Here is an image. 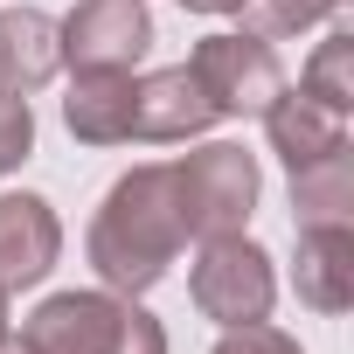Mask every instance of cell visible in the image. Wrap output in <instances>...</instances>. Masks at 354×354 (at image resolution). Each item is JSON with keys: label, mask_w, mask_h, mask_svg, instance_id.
<instances>
[{"label": "cell", "mask_w": 354, "mask_h": 354, "mask_svg": "<svg viewBox=\"0 0 354 354\" xmlns=\"http://www.w3.org/2000/svg\"><path fill=\"white\" fill-rule=\"evenodd\" d=\"M188 230H181V202H174V167L167 160H146L132 174L104 188L91 230H84V257L97 271L104 292H125V299H146L174 257H181Z\"/></svg>", "instance_id": "6da1fadb"}, {"label": "cell", "mask_w": 354, "mask_h": 354, "mask_svg": "<svg viewBox=\"0 0 354 354\" xmlns=\"http://www.w3.org/2000/svg\"><path fill=\"white\" fill-rule=\"evenodd\" d=\"M21 340L35 354H167V326L139 299L104 292V285H91V292H49L28 313Z\"/></svg>", "instance_id": "7a4b0ae2"}, {"label": "cell", "mask_w": 354, "mask_h": 354, "mask_svg": "<svg viewBox=\"0 0 354 354\" xmlns=\"http://www.w3.org/2000/svg\"><path fill=\"white\" fill-rule=\"evenodd\" d=\"M174 167V202H181V230L195 243L209 236H236L257 209V153H243L236 139H209L181 160H167Z\"/></svg>", "instance_id": "3957f363"}, {"label": "cell", "mask_w": 354, "mask_h": 354, "mask_svg": "<svg viewBox=\"0 0 354 354\" xmlns=\"http://www.w3.org/2000/svg\"><path fill=\"white\" fill-rule=\"evenodd\" d=\"M188 299L202 319L216 326H250V319H271L278 306V271H271V250L250 243L243 230L236 236H209L188 264Z\"/></svg>", "instance_id": "277c9868"}, {"label": "cell", "mask_w": 354, "mask_h": 354, "mask_svg": "<svg viewBox=\"0 0 354 354\" xmlns=\"http://www.w3.org/2000/svg\"><path fill=\"white\" fill-rule=\"evenodd\" d=\"M188 70L202 77L216 118H264V104L285 91L278 49H271L264 35H250V28H243V35H202L195 56H188Z\"/></svg>", "instance_id": "5b68a950"}, {"label": "cell", "mask_w": 354, "mask_h": 354, "mask_svg": "<svg viewBox=\"0 0 354 354\" xmlns=\"http://www.w3.org/2000/svg\"><path fill=\"white\" fill-rule=\"evenodd\" d=\"M56 28H63V63L70 70H139L146 49H153L146 0H77Z\"/></svg>", "instance_id": "8992f818"}, {"label": "cell", "mask_w": 354, "mask_h": 354, "mask_svg": "<svg viewBox=\"0 0 354 354\" xmlns=\"http://www.w3.org/2000/svg\"><path fill=\"white\" fill-rule=\"evenodd\" d=\"M209 125H216V104H209V91H202V77L188 63L132 77V139L174 146V139H202Z\"/></svg>", "instance_id": "52a82bcc"}, {"label": "cell", "mask_w": 354, "mask_h": 354, "mask_svg": "<svg viewBox=\"0 0 354 354\" xmlns=\"http://www.w3.org/2000/svg\"><path fill=\"white\" fill-rule=\"evenodd\" d=\"M63 257V216L49 195H0V292H28Z\"/></svg>", "instance_id": "ba28073f"}, {"label": "cell", "mask_w": 354, "mask_h": 354, "mask_svg": "<svg viewBox=\"0 0 354 354\" xmlns=\"http://www.w3.org/2000/svg\"><path fill=\"white\" fill-rule=\"evenodd\" d=\"M264 139H271V153H278L285 174H292V167H306V160L347 146V111H333V104H319L313 91H292V84H285V91L264 104Z\"/></svg>", "instance_id": "9c48e42d"}, {"label": "cell", "mask_w": 354, "mask_h": 354, "mask_svg": "<svg viewBox=\"0 0 354 354\" xmlns=\"http://www.w3.org/2000/svg\"><path fill=\"white\" fill-rule=\"evenodd\" d=\"M292 292L313 313H347L354 306V230H299V257H292Z\"/></svg>", "instance_id": "30bf717a"}, {"label": "cell", "mask_w": 354, "mask_h": 354, "mask_svg": "<svg viewBox=\"0 0 354 354\" xmlns=\"http://www.w3.org/2000/svg\"><path fill=\"white\" fill-rule=\"evenodd\" d=\"M63 125L77 146H125L132 139V70H77L63 97Z\"/></svg>", "instance_id": "8fae6325"}, {"label": "cell", "mask_w": 354, "mask_h": 354, "mask_svg": "<svg viewBox=\"0 0 354 354\" xmlns=\"http://www.w3.org/2000/svg\"><path fill=\"white\" fill-rule=\"evenodd\" d=\"M63 70V28L42 8H0V84L8 91H42Z\"/></svg>", "instance_id": "7c38bea8"}, {"label": "cell", "mask_w": 354, "mask_h": 354, "mask_svg": "<svg viewBox=\"0 0 354 354\" xmlns=\"http://www.w3.org/2000/svg\"><path fill=\"white\" fill-rule=\"evenodd\" d=\"M292 223L299 230H354V146H333L292 167Z\"/></svg>", "instance_id": "4fadbf2b"}, {"label": "cell", "mask_w": 354, "mask_h": 354, "mask_svg": "<svg viewBox=\"0 0 354 354\" xmlns=\"http://www.w3.org/2000/svg\"><path fill=\"white\" fill-rule=\"evenodd\" d=\"M299 91H313L319 104H333V111H347L354 104V35L347 28H326V42L306 56V70H299Z\"/></svg>", "instance_id": "5bb4252c"}, {"label": "cell", "mask_w": 354, "mask_h": 354, "mask_svg": "<svg viewBox=\"0 0 354 354\" xmlns=\"http://www.w3.org/2000/svg\"><path fill=\"white\" fill-rule=\"evenodd\" d=\"M236 15H243V28L264 35V42H299L306 28H319V21L340 15V0H243Z\"/></svg>", "instance_id": "9a60e30c"}, {"label": "cell", "mask_w": 354, "mask_h": 354, "mask_svg": "<svg viewBox=\"0 0 354 354\" xmlns=\"http://www.w3.org/2000/svg\"><path fill=\"white\" fill-rule=\"evenodd\" d=\"M28 153H35V111H28L21 91L0 84V181H8V174H21Z\"/></svg>", "instance_id": "2e32d148"}, {"label": "cell", "mask_w": 354, "mask_h": 354, "mask_svg": "<svg viewBox=\"0 0 354 354\" xmlns=\"http://www.w3.org/2000/svg\"><path fill=\"white\" fill-rule=\"evenodd\" d=\"M209 354H306L285 326H271V319H250V326H223V340L209 347Z\"/></svg>", "instance_id": "e0dca14e"}, {"label": "cell", "mask_w": 354, "mask_h": 354, "mask_svg": "<svg viewBox=\"0 0 354 354\" xmlns=\"http://www.w3.org/2000/svg\"><path fill=\"white\" fill-rule=\"evenodd\" d=\"M181 8H188V15H236L243 0H181Z\"/></svg>", "instance_id": "ac0fdd59"}, {"label": "cell", "mask_w": 354, "mask_h": 354, "mask_svg": "<svg viewBox=\"0 0 354 354\" xmlns=\"http://www.w3.org/2000/svg\"><path fill=\"white\" fill-rule=\"evenodd\" d=\"M0 354H35V347H28L21 333H0Z\"/></svg>", "instance_id": "d6986e66"}, {"label": "cell", "mask_w": 354, "mask_h": 354, "mask_svg": "<svg viewBox=\"0 0 354 354\" xmlns=\"http://www.w3.org/2000/svg\"><path fill=\"white\" fill-rule=\"evenodd\" d=\"M0 333H8V292H0Z\"/></svg>", "instance_id": "ffe728a7"}, {"label": "cell", "mask_w": 354, "mask_h": 354, "mask_svg": "<svg viewBox=\"0 0 354 354\" xmlns=\"http://www.w3.org/2000/svg\"><path fill=\"white\" fill-rule=\"evenodd\" d=\"M340 8H347V0H340Z\"/></svg>", "instance_id": "44dd1931"}]
</instances>
